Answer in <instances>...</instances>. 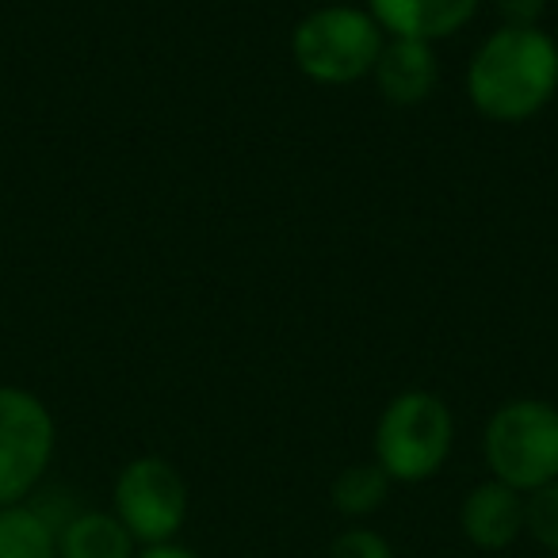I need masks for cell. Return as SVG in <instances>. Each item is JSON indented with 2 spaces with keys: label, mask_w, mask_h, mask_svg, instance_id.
Segmentation results:
<instances>
[{
  "label": "cell",
  "mask_w": 558,
  "mask_h": 558,
  "mask_svg": "<svg viewBox=\"0 0 558 558\" xmlns=\"http://www.w3.org/2000/svg\"><path fill=\"white\" fill-rule=\"evenodd\" d=\"M466 100L486 123H532L558 96V43L543 27H494L466 65Z\"/></svg>",
  "instance_id": "1"
},
{
  "label": "cell",
  "mask_w": 558,
  "mask_h": 558,
  "mask_svg": "<svg viewBox=\"0 0 558 558\" xmlns=\"http://www.w3.org/2000/svg\"><path fill=\"white\" fill-rule=\"evenodd\" d=\"M456 448V417L451 405L433 390H402L383 405L375 421L372 456L390 482L417 486L440 474Z\"/></svg>",
  "instance_id": "2"
},
{
  "label": "cell",
  "mask_w": 558,
  "mask_h": 558,
  "mask_svg": "<svg viewBox=\"0 0 558 558\" xmlns=\"http://www.w3.org/2000/svg\"><path fill=\"white\" fill-rule=\"evenodd\" d=\"M387 43L383 27L356 4H322L306 12L291 32V58L314 85L344 88L367 81Z\"/></svg>",
  "instance_id": "3"
},
{
  "label": "cell",
  "mask_w": 558,
  "mask_h": 558,
  "mask_svg": "<svg viewBox=\"0 0 558 558\" xmlns=\"http://www.w3.org/2000/svg\"><path fill=\"white\" fill-rule=\"evenodd\" d=\"M482 459L489 478L517 494L558 482V405L547 398L501 402L482 428Z\"/></svg>",
  "instance_id": "4"
},
{
  "label": "cell",
  "mask_w": 558,
  "mask_h": 558,
  "mask_svg": "<svg viewBox=\"0 0 558 558\" xmlns=\"http://www.w3.org/2000/svg\"><path fill=\"white\" fill-rule=\"evenodd\" d=\"M116 517L134 543L157 547V543H177L180 527L187 524L192 494L187 482L169 459L161 456H138L119 471L116 489H111Z\"/></svg>",
  "instance_id": "5"
},
{
  "label": "cell",
  "mask_w": 558,
  "mask_h": 558,
  "mask_svg": "<svg viewBox=\"0 0 558 558\" xmlns=\"http://www.w3.org/2000/svg\"><path fill=\"white\" fill-rule=\"evenodd\" d=\"M58 428L39 395L0 387V509L20 505L54 459Z\"/></svg>",
  "instance_id": "6"
},
{
  "label": "cell",
  "mask_w": 558,
  "mask_h": 558,
  "mask_svg": "<svg viewBox=\"0 0 558 558\" xmlns=\"http://www.w3.org/2000/svg\"><path fill=\"white\" fill-rule=\"evenodd\" d=\"M364 9L387 39H417L436 47L471 27L482 0H367Z\"/></svg>",
  "instance_id": "7"
},
{
  "label": "cell",
  "mask_w": 558,
  "mask_h": 558,
  "mask_svg": "<svg viewBox=\"0 0 558 558\" xmlns=\"http://www.w3.org/2000/svg\"><path fill=\"white\" fill-rule=\"evenodd\" d=\"M459 532L486 555L509 550L524 535V494L497 478L478 482L459 505Z\"/></svg>",
  "instance_id": "8"
},
{
  "label": "cell",
  "mask_w": 558,
  "mask_h": 558,
  "mask_svg": "<svg viewBox=\"0 0 558 558\" xmlns=\"http://www.w3.org/2000/svg\"><path fill=\"white\" fill-rule=\"evenodd\" d=\"M379 96L395 108H417L433 96L440 81V58L433 43L417 39H387L379 50V62L372 70Z\"/></svg>",
  "instance_id": "9"
},
{
  "label": "cell",
  "mask_w": 558,
  "mask_h": 558,
  "mask_svg": "<svg viewBox=\"0 0 558 558\" xmlns=\"http://www.w3.org/2000/svg\"><path fill=\"white\" fill-rule=\"evenodd\" d=\"M134 535L116 512L88 509L58 527V558H134Z\"/></svg>",
  "instance_id": "10"
},
{
  "label": "cell",
  "mask_w": 558,
  "mask_h": 558,
  "mask_svg": "<svg viewBox=\"0 0 558 558\" xmlns=\"http://www.w3.org/2000/svg\"><path fill=\"white\" fill-rule=\"evenodd\" d=\"M0 558H58V527L32 505H4Z\"/></svg>",
  "instance_id": "11"
},
{
  "label": "cell",
  "mask_w": 558,
  "mask_h": 558,
  "mask_svg": "<svg viewBox=\"0 0 558 558\" xmlns=\"http://www.w3.org/2000/svg\"><path fill=\"white\" fill-rule=\"evenodd\" d=\"M390 486H395V482L379 471L375 459L372 463H352L333 478V486H329V501H333V509L341 512V517L367 520L387 505Z\"/></svg>",
  "instance_id": "12"
},
{
  "label": "cell",
  "mask_w": 558,
  "mask_h": 558,
  "mask_svg": "<svg viewBox=\"0 0 558 558\" xmlns=\"http://www.w3.org/2000/svg\"><path fill=\"white\" fill-rule=\"evenodd\" d=\"M524 535H532L547 555H558V482L524 494Z\"/></svg>",
  "instance_id": "13"
},
{
  "label": "cell",
  "mask_w": 558,
  "mask_h": 558,
  "mask_svg": "<svg viewBox=\"0 0 558 558\" xmlns=\"http://www.w3.org/2000/svg\"><path fill=\"white\" fill-rule=\"evenodd\" d=\"M329 558H398V555L387 535H379L367 524H356V527H344V532L329 543Z\"/></svg>",
  "instance_id": "14"
},
{
  "label": "cell",
  "mask_w": 558,
  "mask_h": 558,
  "mask_svg": "<svg viewBox=\"0 0 558 558\" xmlns=\"http://www.w3.org/2000/svg\"><path fill=\"white\" fill-rule=\"evenodd\" d=\"M550 0H494L501 27H539Z\"/></svg>",
  "instance_id": "15"
},
{
  "label": "cell",
  "mask_w": 558,
  "mask_h": 558,
  "mask_svg": "<svg viewBox=\"0 0 558 558\" xmlns=\"http://www.w3.org/2000/svg\"><path fill=\"white\" fill-rule=\"evenodd\" d=\"M134 558H203V555H195L192 547H180V543H157V547L138 550Z\"/></svg>",
  "instance_id": "16"
},
{
  "label": "cell",
  "mask_w": 558,
  "mask_h": 558,
  "mask_svg": "<svg viewBox=\"0 0 558 558\" xmlns=\"http://www.w3.org/2000/svg\"><path fill=\"white\" fill-rule=\"evenodd\" d=\"M555 4H558V0H555Z\"/></svg>",
  "instance_id": "17"
}]
</instances>
